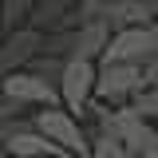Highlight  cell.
<instances>
[{
	"instance_id": "cell-1",
	"label": "cell",
	"mask_w": 158,
	"mask_h": 158,
	"mask_svg": "<svg viewBox=\"0 0 158 158\" xmlns=\"http://www.w3.org/2000/svg\"><path fill=\"white\" fill-rule=\"evenodd\" d=\"M95 118H99V131L118 138L131 150V158H142V154H150V150H158V131L150 127V118L138 115L135 107H123V111H103V107H95Z\"/></svg>"
},
{
	"instance_id": "cell-2",
	"label": "cell",
	"mask_w": 158,
	"mask_h": 158,
	"mask_svg": "<svg viewBox=\"0 0 158 158\" xmlns=\"http://www.w3.org/2000/svg\"><path fill=\"white\" fill-rule=\"evenodd\" d=\"M32 127H36L48 142H56L59 150L79 154V158H91V138L83 135V127H79V118L71 115V111H63V107H44V111H36Z\"/></svg>"
},
{
	"instance_id": "cell-3",
	"label": "cell",
	"mask_w": 158,
	"mask_h": 158,
	"mask_svg": "<svg viewBox=\"0 0 158 158\" xmlns=\"http://www.w3.org/2000/svg\"><path fill=\"white\" fill-rule=\"evenodd\" d=\"M95 79H99V67L91 59H67L63 63V75H59V103H63V111H71V115H83V111H91V95H95Z\"/></svg>"
},
{
	"instance_id": "cell-4",
	"label": "cell",
	"mask_w": 158,
	"mask_h": 158,
	"mask_svg": "<svg viewBox=\"0 0 158 158\" xmlns=\"http://www.w3.org/2000/svg\"><path fill=\"white\" fill-rule=\"evenodd\" d=\"M158 56V36L154 28H123L111 36L103 63H131V67H146Z\"/></svg>"
},
{
	"instance_id": "cell-5",
	"label": "cell",
	"mask_w": 158,
	"mask_h": 158,
	"mask_svg": "<svg viewBox=\"0 0 158 158\" xmlns=\"http://www.w3.org/2000/svg\"><path fill=\"white\" fill-rule=\"evenodd\" d=\"M0 99H16V103H24V107H59V87L52 83V79L36 75V71H12V75L0 79Z\"/></svg>"
},
{
	"instance_id": "cell-6",
	"label": "cell",
	"mask_w": 158,
	"mask_h": 158,
	"mask_svg": "<svg viewBox=\"0 0 158 158\" xmlns=\"http://www.w3.org/2000/svg\"><path fill=\"white\" fill-rule=\"evenodd\" d=\"M138 91H142V67H131V63H99L95 95L103 103H123V99H135Z\"/></svg>"
},
{
	"instance_id": "cell-7",
	"label": "cell",
	"mask_w": 158,
	"mask_h": 158,
	"mask_svg": "<svg viewBox=\"0 0 158 158\" xmlns=\"http://www.w3.org/2000/svg\"><path fill=\"white\" fill-rule=\"evenodd\" d=\"M44 48V32L36 28H16L0 40V75H12V71H24L32 59L40 56Z\"/></svg>"
},
{
	"instance_id": "cell-8",
	"label": "cell",
	"mask_w": 158,
	"mask_h": 158,
	"mask_svg": "<svg viewBox=\"0 0 158 158\" xmlns=\"http://www.w3.org/2000/svg\"><path fill=\"white\" fill-rule=\"evenodd\" d=\"M4 150H8V158H67V150H59L56 142H48L32 123H12Z\"/></svg>"
},
{
	"instance_id": "cell-9",
	"label": "cell",
	"mask_w": 158,
	"mask_h": 158,
	"mask_svg": "<svg viewBox=\"0 0 158 158\" xmlns=\"http://www.w3.org/2000/svg\"><path fill=\"white\" fill-rule=\"evenodd\" d=\"M111 24L107 20H87V24H79L75 28V52H71V59H103V52H107V44H111Z\"/></svg>"
},
{
	"instance_id": "cell-10",
	"label": "cell",
	"mask_w": 158,
	"mask_h": 158,
	"mask_svg": "<svg viewBox=\"0 0 158 158\" xmlns=\"http://www.w3.org/2000/svg\"><path fill=\"white\" fill-rule=\"evenodd\" d=\"M71 16H75V0H36V12L28 20V28L48 36L59 28H71Z\"/></svg>"
},
{
	"instance_id": "cell-11",
	"label": "cell",
	"mask_w": 158,
	"mask_h": 158,
	"mask_svg": "<svg viewBox=\"0 0 158 158\" xmlns=\"http://www.w3.org/2000/svg\"><path fill=\"white\" fill-rule=\"evenodd\" d=\"M107 24H111V32H123V28H150L154 16L146 12L142 0H115V4L107 8Z\"/></svg>"
},
{
	"instance_id": "cell-12",
	"label": "cell",
	"mask_w": 158,
	"mask_h": 158,
	"mask_svg": "<svg viewBox=\"0 0 158 158\" xmlns=\"http://www.w3.org/2000/svg\"><path fill=\"white\" fill-rule=\"evenodd\" d=\"M36 12V0H0V16H4V36L16 32V28H28V20Z\"/></svg>"
},
{
	"instance_id": "cell-13",
	"label": "cell",
	"mask_w": 158,
	"mask_h": 158,
	"mask_svg": "<svg viewBox=\"0 0 158 158\" xmlns=\"http://www.w3.org/2000/svg\"><path fill=\"white\" fill-rule=\"evenodd\" d=\"M71 52H75V28L48 32L44 36V48H40V56H56V59H71Z\"/></svg>"
},
{
	"instance_id": "cell-14",
	"label": "cell",
	"mask_w": 158,
	"mask_h": 158,
	"mask_svg": "<svg viewBox=\"0 0 158 158\" xmlns=\"http://www.w3.org/2000/svg\"><path fill=\"white\" fill-rule=\"evenodd\" d=\"M91 158H131V150H127L118 138H111V135L99 131V135L91 138Z\"/></svg>"
},
{
	"instance_id": "cell-15",
	"label": "cell",
	"mask_w": 158,
	"mask_h": 158,
	"mask_svg": "<svg viewBox=\"0 0 158 158\" xmlns=\"http://www.w3.org/2000/svg\"><path fill=\"white\" fill-rule=\"evenodd\" d=\"M115 0H79L75 8V28L79 24H87V20H107V8H111Z\"/></svg>"
},
{
	"instance_id": "cell-16",
	"label": "cell",
	"mask_w": 158,
	"mask_h": 158,
	"mask_svg": "<svg viewBox=\"0 0 158 158\" xmlns=\"http://www.w3.org/2000/svg\"><path fill=\"white\" fill-rule=\"evenodd\" d=\"M63 63L67 59H56V56H36L32 63H28V71H36V75L52 79V83H59V75H63Z\"/></svg>"
},
{
	"instance_id": "cell-17",
	"label": "cell",
	"mask_w": 158,
	"mask_h": 158,
	"mask_svg": "<svg viewBox=\"0 0 158 158\" xmlns=\"http://www.w3.org/2000/svg\"><path fill=\"white\" fill-rule=\"evenodd\" d=\"M131 107H135L142 118H158V87H142V91L135 95Z\"/></svg>"
},
{
	"instance_id": "cell-18",
	"label": "cell",
	"mask_w": 158,
	"mask_h": 158,
	"mask_svg": "<svg viewBox=\"0 0 158 158\" xmlns=\"http://www.w3.org/2000/svg\"><path fill=\"white\" fill-rule=\"evenodd\" d=\"M142 87H158V56L142 67Z\"/></svg>"
},
{
	"instance_id": "cell-19",
	"label": "cell",
	"mask_w": 158,
	"mask_h": 158,
	"mask_svg": "<svg viewBox=\"0 0 158 158\" xmlns=\"http://www.w3.org/2000/svg\"><path fill=\"white\" fill-rule=\"evenodd\" d=\"M0 40H4V16H0Z\"/></svg>"
},
{
	"instance_id": "cell-20",
	"label": "cell",
	"mask_w": 158,
	"mask_h": 158,
	"mask_svg": "<svg viewBox=\"0 0 158 158\" xmlns=\"http://www.w3.org/2000/svg\"><path fill=\"white\" fill-rule=\"evenodd\" d=\"M142 158H158V150H150V154H142Z\"/></svg>"
},
{
	"instance_id": "cell-21",
	"label": "cell",
	"mask_w": 158,
	"mask_h": 158,
	"mask_svg": "<svg viewBox=\"0 0 158 158\" xmlns=\"http://www.w3.org/2000/svg\"><path fill=\"white\" fill-rule=\"evenodd\" d=\"M0 79H4V75H0Z\"/></svg>"
}]
</instances>
